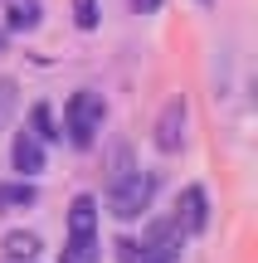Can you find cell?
Listing matches in <instances>:
<instances>
[{
    "mask_svg": "<svg viewBox=\"0 0 258 263\" xmlns=\"http://www.w3.org/2000/svg\"><path fill=\"white\" fill-rule=\"evenodd\" d=\"M136 249H142V263H181V254H185V229H181V219H156Z\"/></svg>",
    "mask_w": 258,
    "mask_h": 263,
    "instance_id": "cell-4",
    "label": "cell"
},
{
    "mask_svg": "<svg viewBox=\"0 0 258 263\" xmlns=\"http://www.w3.org/2000/svg\"><path fill=\"white\" fill-rule=\"evenodd\" d=\"M15 83H10V78H0V127H5L10 122V112H15Z\"/></svg>",
    "mask_w": 258,
    "mask_h": 263,
    "instance_id": "cell-13",
    "label": "cell"
},
{
    "mask_svg": "<svg viewBox=\"0 0 258 263\" xmlns=\"http://www.w3.org/2000/svg\"><path fill=\"white\" fill-rule=\"evenodd\" d=\"M39 0H5V29L10 34H29V29H39Z\"/></svg>",
    "mask_w": 258,
    "mask_h": 263,
    "instance_id": "cell-8",
    "label": "cell"
},
{
    "mask_svg": "<svg viewBox=\"0 0 258 263\" xmlns=\"http://www.w3.org/2000/svg\"><path fill=\"white\" fill-rule=\"evenodd\" d=\"M205 5H210V0H205Z\"/></svg>",
    "mask_w": 258,
    "mask_h": 263,
    "instance_id": "cell-16",
    "label": "cell"
},
{
    "mask_svg": "<svg viewBox=\"0 0 258 263\" xmlns=\"http://www.w3.org/2000/svg\"><path fill=\"white\" fill-rule=\"evenodd\" d=\"M117 254H122V263H142V249L132 239H117Z\"/></svg>",
    "mask_w": 258,
    "mask_h": 263,
    "instance_id": "cell-14",
    "label": "cell"
},
{
    "mask_svg": "<svg viewBox=\"0 0 258 263\" xmlns=\"http://www.w3.org/2000/svg\"><path fill=\"white\" fill-rule=\"evenodd\" d=\"M10 166H15L25 180H34L39 171H44V141H39L34 132H19L15 146H10Z\"/></svg>",
    "mask_w": 258,
    "mask_h": 263,
    "instance_id": "cell-7",
    "label": "cell"
},
{
    "mask_svg": "<svg viewBox=\"0 0 258 263\" xmlns=\"http://www.w3.org/2000/svg\"><path fill=\"white\" fill-rule=\"evenodd\" d=\"M39 200V190H34V180H10V185H0V210H29Z\"/></svg>",
    "mask_w": 258,
    "mask_h": 263,
    "instance_id": "cell-10",
    "label": "cell"
},
{
    "mask_svg": "<svg viewBox=\"0 0 258 263\" xmlns=\"http://www.w3.org/2000/svg\"><path fill=\"white\" fill-rule=\"evenodd\" d=\"M175 210H181L175 219H181L185 234H200V229L210 224V195H205V185H185V190H181V205H175Z\"/></svg>",
    "mask_w": 258,
    "mask_h": 263,
    "instance_id": "cell-6",
    "label": "cell"
},
{
    "mask_svg": "<svg viewBox=\"0 0 258 263\" xmlns=\"http://www.w3.org/2000/svg\"><path fill=\"white\" fill-rule=\"evenodd\" d=\"M29 132H34V137L44 141V146H49V141H58V137H64V132L54 127V112H49V103H34V112H29Z\"/></svg>",
    "mask_w": 258,
    "mask_h": 263,
    "instance_id": "cell-11",
    "label": "cell"
},
{
    "mask_svg": "<svg viewBox=\"0 0 258 263\" xmlns=\"http://www.w3.org/2000/svg\"><path fill=\"white\" fill-rule=\"evenodd\" d=\"M39 249L44 244H39V234H29V229H10L5 234V258L10 263H34Z\"/></svg>",
    "mask_w": 258,
    "mask_h": 263,
    "instance_id": "cell-9",
    "label": "cell"
},
{
    "mask_svg": "<svg viewBox=\"0 0 258 263\" xmlns=\"http://www.w3.org/2000/svg\"><path fill=\"white\" fill-rule=\"evenodd\" d=\"M64 263H97V200L93 195H73V205H68Z\"/></svg>",
    "mask_w": 258,
    "mask_h": 263,
    "instance_id": "cell-2",
    "label": "cell"
},
{
    "mask_svg": "<svg viewBox=\"0 0 258 263\" xmlns=\"http://www.w3.org/2000/svg\"><path fill=\"white\" fill-rule=\"evenodd\" d=\"M151 195H156V176H142V171H117L112 185H107V210H112L122 224H132V219H142L146 210H151Z\"/></svg>",
    "mask_w": 258,
    "mask_h": 263,
    "instance_id": "cell-1",
    "label": "cell"
},
{
    "mask_svg": "<svg viewBox=\"0 0 258 263\" xmlns=\"http://www.w3.org/2000/svg\"><path fill=\"white\" fill-rule=\"evenodd\" d=\"M103 122H107V103H103V93H93V88H78V93L68 98V107H64V132H68V141H73V146H93L97 132H103Z\"/></svg>",
    "mask_w": 258,
    "mask_h": 263,
    "instance_id": "cell-3",
    "label": "cell"
},
{
    "mask_svg": "<svg viewBox=\"0 0 258 263\" xmlns=\"http://www.w3.org/2000/svg\"><path fill=\"white\" fill-rule=\"evenodd\" d=\"M73 25L78 29H97V0H73Z\"/></svg>",
    "mask_w": 258,
    "mask_h": 263,
    "instance_id": "cell-12",
    "label": "cell"
},
{
    "mask_svg": "<svg viewBox=\"0 0 258 263\" xmlns=\"http://www.w3.org/2000/svg\"><path fill=\"white\" fill-rule=\"evenodd\" d=\"M132 10H136V15H156V10H161V0H132Z\"/></svg>",
    "mask_w": 258,
    "mask_h": 263,
    "instance_id": "cell-15",
    "label": "cell"
},
{
    "mask_svg": "<svg viewBox=\"0 0 258 263\" xmlns=\"http://www.w3.org/2000/svg\"><path fill=\"white\" fill-rule=\"evenodd\" d=\"M181 141H185V103L171 98L161 107V117H156V146L171 156V151H181Z\"/></svg>",
    "mask_w": 258,
    "mask_h": 263,
    "instance_id": "cell-5",
    "label": "cell"
}]
</instances>
